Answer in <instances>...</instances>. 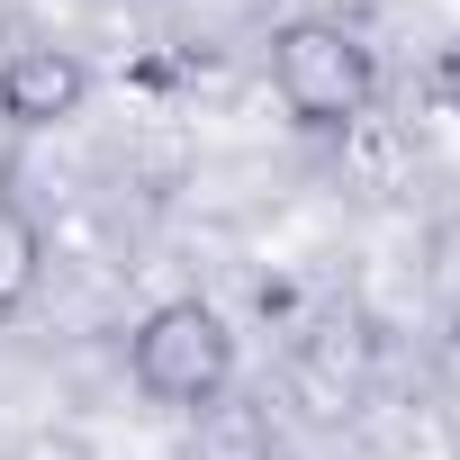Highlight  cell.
<instances>
[{
  "mask_svg": "<svg viewBox=\"0 0 460 460\" xmlns=\"http://www.w3.org/2000/svg\"><path fill=\"white\" fill-rule=\"evenodd\" d=\"M46 280V226L28 217V199L0 190V316H19Z\"/></svg>",
  "mask_w": 460,
  "mask_h": 460,
  "instance_id": "obj_4",
  "label": "cell"
},
{
  "mask_svg": "<svg viewBox=\"0 0 460 460\" xmlns=\"http://www.w3.org/2000/svg\"><path fill=\"white\" fill-rule=\"evenodd\" d=\"M100 73L73 55V46H10L0 55V127L10 136H55L91 109Z\"/></svg>",
  "mask_w": 460,
  "mask_h": 460,
  "instance_id": "obj_3",
  "label": "cell"
},
{
  "mask_svg": "<svg viewBox=\"0 0 460 460\" xmlns=\"http://www.w3.org/2000/svg\"><path fill=\"white\" fill-rule=\"evenodd\" d=\"M127 379H136L154 406H172V415L217 406L226 388H235V325H226V307L199 298V289L145 307L136 334H127Z\"/></svg>",
  "mask_w": 460,
  "mask_h": 460,
  "instance_id": "obj_2",
  "label": "cell"
},
{
  "mask_svg": "<svg viewBox=\"0 0 460 460\" xmlns=\"http://www.w3.org/2000/svg\"><path fill=\"white\" fill-rule=\"evenodd\" d=\"M271 91H280V109H289L298 127L343 136V127H361L370 100H379V55H370V37H361L352 19L298 10V19L271 28Z\"/></svg>",
  "mask_w": 460,
  "mask_h": 460,
  "instance_id": "obj_1",
  "label": "cell"
}]
</instances>
